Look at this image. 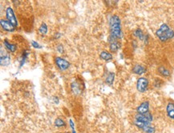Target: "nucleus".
Masks as SVG:
<instances>
[{
    "mask_svg": "<svg viewBox=\"0 0 174 133\" xmlns=\"http://www.w3.org/2000/svg\"><path fill=\"white\" fill-rule=\"evenodd\" d=\"M132 72L135 74H136V75H142V74L146 72V68H145L144 66L136 64V65L134 66V68H132Z\"/></svg>",
    "mask_w": 174,
    "mask_h": 133,
    "instance_id": "obj_12",
    "label": "nucleus"
},
{
    "mask_svg": "<svg viewBox=\"0 0 174 133\" xmlns=\"http://www.w3.org/2000/svg\"><path fill=\"white\" fill-rule=\"evenodd\" d=\"M158 71L159 72L163 75V76H164V77H168V76H170V72H169L168 69H166L165 68H164V67L159 68Z\"/></svg>",
    "mask_w": 174,
    "mask_h": 133,
    "instance_id": "obj_16",
    "label": "nucleus"
},
{
    "mask_svg": "<svg viewBox=\"0 0 174 133\" xmlns=\"http://www.w3.org/2000/svg\"><path fill=\"white\" fill-rule=\"evenodd\" d=\"M6 16H7V19L8 20V21L10 22L11 23L12 25L14 27H16L18 26V22H17V19L16 17V15L14 13L13 10H12L11 7H7L6 10Z\"/></svg>",
    "mask_w": 174,
    "mask_h": 133,
    "instance_id": "obj_5",
    "label": "nucleus"
},
{
    "mask_svg": "<svg viewBox=\"0 0 174 133\" xmlns=\"http://www.w3.org/2000/svg\"><path fill=\"white\" fill-rule=\"evenodd\" d=\"M55 61H56L57 67L61 71H65V70H67L70 67L69 62H68L67 60H64V59L60 58V57H56L55 58Z\"/></svg>",
    "mask_w": 174,
    "mask_h": 133,
    "instance_id": "obj_6",
    "label": "nucleus"
},
{
    "mask_svg": "<svg viewBox=\"0 0 174 133\" xmlns=\"http://www.w3.org/2000/svg\"><path fill=\"white\" fill-rule=\"evenodd\" d=\"M57 50L59 51V52L60 53H63L64 52V47H63V45H59L58 47H57Z\"/></svg>",
    "mask_w": 174,
    "mask_h": 133,
    "instance_id": "obj_23",
    "label": "nucleus"
},
{
    "mask_svg": "<svg viewBox=\"0 0 174 133\" xmlns=\"http://www.w3.org/2000/svg\"><path fill=\"white\" fill-rule=\"evenodd\" d=\"M31 45H32L34 47H35V48H41V47H42L38 42H35V41H32V42H31Z\"/></svg>",
    "mask_w": 174,
    "mask_h": 133,
    "instance_id": "obj_22",
    "label": "nucleus"
},
{
    "mask_svg": "<svg viewBox=\"0 0 174 133\" xmlns=\"http://www.w3.org/2000/svg\"><path fill=\"white\" fill-rule=\"evenodd\" d=\"M109 43H110V51L112 52H116L120 47V43L118 42V39H116L112 37L109 36Z\"/></svg>",
    "mask_w": 174,
    "mask_h": 133,
    "instance_id": "obj_7",
    "label": "nucleus"
},
{
    "mask_svg": "<svg viewBox=\"0 0 174 133\" xmlns=\"http://www.w3.org/2000/svg\"><path fill=\"white\" fill-rule=\"evenodd\" d=\"M64 133H70V132H68V131H66V132H64Z\"/></svg>",
    "mask_w": 174,
    "mask_h": 133,
    "instance_id": "obj_25",
    "label": "nucleus"
},
{
    "mask_svg": "<svg viewBox=\"0 0 174 133\" xmlns=\"http://www.w3.org/2000/svg\"><path fill=\"white\" fill-rule=\"evenodd\" d=\"M100 57L103 60H105V61H110V60H112V55L111 53H109V51H101Z\"/></svg>",
    "mask_w": 174,
    "mask_h": 133,
    "instance_id": "obj_13",
    "label": "nucleus"
},
{
    "mask_svg": "<svg viewBox=\"0 0 174 133\" xmlns=\"http://www.w3.org/2000/svg\"><path fill=\"white\" fill-rule=\"evenodd\" d=\"M39 32L40 33L41 35H46L47 32V26L44 23H42L40 27H39Z\"/></svg>",
    "mask_w": 174,
    "mask_h": 133,
    "instance_id": "obj_20",
    "label": "nucleus"
},
{
    "mask_svg": "<svg viewBox=\"0 0 174 133\" xmlns=\"http://www.w3.org/2000/svg\"><path fill=\"white\" fill-rule=\"evenodd\" d=\"M114 78H115V74L113 72H110V73L108 75L106 78V82L109 83V85H112L113 81H114Z\"/></svg>",
    "mask_w": 174,
    "mask_h": 133,
    "instance_id": "obj_19",
    "label": "nucleus"
},
{
    "mask_svg": "<svg viewBox=\"0 0 174 133\" xmlns=\"http://www.w3.org/2000/svg\"><path fill=\"white\" fill-rule=\"evenodd\" d=\"M149 103L148 101L142 103L137 108H136V112L137 114H145L149 112Z\"/></svg>",
    "mask_w": 174,
    "mask_h": 133,
    "instance_id": "obj_8",
    "label": "nucleus"
},
{
    "mask_svg": "<svg viewBox=\"0 0 174 133\" xmlns=\"http://www.w3.org/2000/svg\"><path fill=\"white\" fill-rule=\"evenodd\" d=\"M166 112L168 117L174 120V103L169 102L167 104Z\"/></svg>",
    "mask_w": 174,
    "mask_h": 133,
    "instance_id": "obj_11",
    "label": "nucleus"
},
{
    "mask_svg": "<svg viewBox=\"0 0 174 133\" xmlns=\"http://www.w3.org/2000/svg\"><path fill=\"white\" fill-rule=\"evenodd\" d=\"M3 44L4 46L6 47V48L8 49L10 51L16 52V51L17 50V46L16 44H13V43H10V42H8L7 39H5L3 41Z\"/></svg>",
    "mask_w": 174,
    "mask_h": 133,
    "instance_id": "obj_14",
    "label": "nucleus"
},
{
    "mask_svg": "<svg viewBox=\"0 0 174 133\" xmlns=\"http://www.w3.org/2000/svg\"><path fill=\"white\" fill-rule=\"evenodd\" d=\"M70 125H71V127H72V133H76V131H75V127H74V123H73V122H72V120H70Z\"/></svg>",
    "mask_w": 174,
    "mask_h": 133,
    "instance_id": "obj_24",
    "label": "nucleus"
},
{
    "mask_svg": "<svg viewBox=\"0 0 174 133\" xmlns=\"http://www.w3.org/2000/svg\"><path fill=\"white\" fill-rule=\"evenodd\" d=\"M1 65L2 66H7L11 63V57L10 55L7 53L6 51H1Z\"/></svg>",
    "mask_w": 174,
    "mask_h": 133,
    "instance_id": "obj_9",
    "label": "nucleus"
},
{
    "mask_svg": "<svg viewBox=\"0 0 174 133\" xmlns=\"http://www.w3.org/2000/svg\"><path fill=\"white\" fill-rule=\"evenodd\" d=\"M72 90L74 93L76 95L79 94V93L81 92L82 89L80 87V84L77 82H75V83H72Z\"/></svg>",
    "mask_w": 174,
    "mask_h": 133,
    "instance_id": "obj_15",
    "label": "nucleus"
},
{
    "mask_svg": "<svg viewBox=\"0 0 174 133\" xmlns=\"http://www.w3.org/2000/svg\"><path fill=\"white\" fill-rule=\"evenodd\" d=\"M0 23H1V27H2V28L4 30V31H14V30H15V27H14V26L12 25L11 23L9 21L1 20Z\"/></svg>",
    "mask_w": 174,
    "mask_h": 133,
    "instance_id": "obj_10",
    "label": "nucleus"
},
{
    "mask_svg": "<svg viewBox=\"0 0 174 133\" xmlns=\"http://www.w3.org/2000/svg\"><path fill=\"white\" fill-rule=\"evenodd\" d=\"M142 131L145 133H155L156 132V130H155V128L151 125L145 126L143 129H142Z\"/></svg>",
    "mask_w": 174,
    "mask_h": 133,
    "instance_id": "obj_21",
    "label": "nucleus"
},
{
    "mask_svg": "<svg viewBox=\"0 0 174 133\" xmlns=\"http://www.w3.org/2000/svg\"><path fill=\"white\" fill-rule=\"evenodd\" d=\"M156 34H157V36L158 37V39L161 41H162V42L172 39L174 37L173 30L171 29L170 27L165 23L162 24L160 27V28L156 32Z\"/></svg>",
    "mask_w": 174,
    "mask_h": 133,
    "instance_id": "obj_3",
    "label": "nucleus"
},
{
    "mask_svg": "<svg viewBox=\"0 0 174 133\" xmlns=\"http://www.w3.org/2000/svg\"><path fill=\"white\" fill-rule=\"evenodd\" d=\"M148 86H149V81L146 78L141 77L138 79L137 83H136V88L140 92H145L147 90Z\"/></svg>",
    "mask_w": 174,
    "mask_h": 133,
    "instance_id": "obj_4",
    "label": "nucleus"
},
{
    "mask_svg": "<svg viewBox=\"0 0 174 133\" xmlns=\"http://www.w3.org/2000/svg\"><path fill=\"white\" fill-rule=\"evenodd\" d=\"M110 36L116 39H119L122 36L120 20L117 16H112L110 19Z\"/></svg>",
    "mask_w": 174,
    "mask_h": 133,
    "instance_id": "obj_1",
    "label": "nucleus"
},
{
    "mask_svg": "<svg viewBox=\"0 0 174 133\" xmlns=\"http://www.w3.org/2000/svg\"><path fill=\"white\" fill-rule=\"evenodd\" d=\"M134 35H135L136 37H137L138 39H141V40H144V39H145V38L143 31H142L141 29L136 30V31H134Z\"/></svg>",
    "mask_w": 174,
    "mask_h": 133,
    "instance_id": "obj_17",
    "label": "nucleus"
},
{
    "mask_svg": "<svg viewBox=\"0 0 174 133\" xmlns=\"http://www.w3.org/2000/svg\"><path fill=\"white\" fill-rule=\"evenodd\" d=\"M153 120V115L150 112H147L145 114H137L135 116L134 124L137 127L142 129L145 126L151 125V123Z\"/></svg>",
    "mask_w": 174,
    "mask_h": 133,
    "instance_id": "obj_2",
    "label": "nucleus"
},
{
    "mask_svg": "<svg viewBox=\"0 0 174 133\" xmlns=\"http://www.w3.org/2000/svg\"><path fill=\"white\" fill-rule=\"evenodd\" d=\"M55 125L58 127H65L66 123L64 122V120H62L61 118H57L56 120H55Z\"/></svg>",
    "mask_w": 174,
    "mask_h": 133,
    "instance_id": "obj_18",
    "label": "nucleus"
}]
</instances>
